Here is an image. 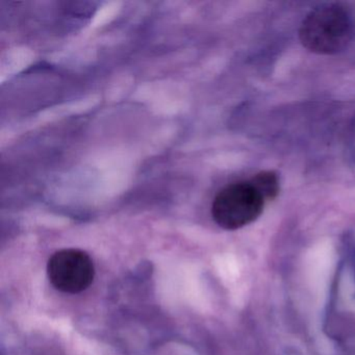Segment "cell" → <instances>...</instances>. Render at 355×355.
<instances>
[{
    "label": "cell",
    "mask_w": 355,
    "mask_h": 355,
    "mask_svg": "<svg viewBox=\"0 0 355 355\" xmlns=\"http://www.w3.org/2000/svg\"><path fill=\"white\" fill-rule=\"evenodd\" d=\"M352 36L348 10L338 3H327L311 10L299 28V39L307 51L317 55H336L346 49Z\"/></svg>",
    "instance_id": "1"
},
{
    "label": "cell",
    "mask_w": 355,
    "mask_h": 355,
    "mask_svg": "<svg viewBox=\"0 0 355 355\" xmlns=\"http://www.w3.org/2000/svg\"><path fill=\"white\" fill-rule=\"evenodd\" d=\"M265 203L266 199L250 180L232 182L216 195L211 217L223 230H240L261 215Z\"/></svg>",
    "instance_id": "2"
},
{
    "label": "cell",
    "mask_w": 355,
    "mask_h": 355,
    "mask_svg": "<svg viewBox=\"0 0 355 355\" xmlns=\"http://www.w3.org/2000/svg\"><path fill=\"white\" fill-rule=\"evenodd\" d=\"M47 273L57 290L78 294L92 284L94 263L88 253L80 249H63L49 259Z\"/></svg>",
    "instance_id": "3"
},
{
    "label": "cell",
    "mask_w": 355,
    "mask_h": 355,
    "mask_svg": "<svg viewBox=\"0 0 355 355\" xmlns=\"http://www.w3.org/2000/svg\"><path fill=\"white\" fill-rule=\"evenodd\" d=\"M255 188L263 195L266 201L273 200L279 194V178L274 171H261L250 178Z\"/></svg>",
    "instance_id": "4"
}]
</instances>
